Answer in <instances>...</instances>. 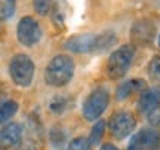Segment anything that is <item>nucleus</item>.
Returning <instances> with one entry per match:
<instances>
[{"mask_svg": "<svg viewBox=\"0 0 160 150\" xmlns=\"http://www.w3.org/2000/svg\"><path fill=\"white\" fill-rule=\"evenodd\" d=\"M104 131H105V122L104 121H98L91 129V134H89V143L91 146H98L102 140Z\"/></svg>", "mask_w": 160, "mask_h": 150, "instance_id": "17", "label": "nucleus"}, {"mask_svg": "<svg viewBox=\"0 0 160 150\" xmlns=\"http://www.w3.org/2000/svg\"><path fill=\"white\" fill-rule=\"evenodd\" d=\"M67 137H68V134L64 128L52 127L49 131V143H51L52 149L61 150L62 147H67Z\"/></svg>", "mask_w": 160, "mask_h": 150, "instance_id": "14", "label": "nucleus"}, {"mask_svg": "<svg viewBox=\"0 0 160 150\" xmlns=\"http://www.w3.org/2000/svg\"><path fill=\"white\" fill-rule=\"evenodd\" d=\"M144 89H147V82L142 79H129V80L123 82L117 89H116V98L119 101H125V100L131 98L132 95L137 92H142Z\"/></svg>", "mask_w": 160, "mask_h": 150, "instance_id": "12", "label": "nucleus"}, {"mask_svg": "<svg viewBox=\"0 0 160 150\" xmlns=\"http://www.w3.org/2000/svg\"><path fill=\"white\" fill-rule=\"evenodd\" d=\"M18 109H19V106L13 100H6L3 103H0V125L11 121L12 117L17 115Z\"/></svg>", "mask_w": 160, "mask_h": 150, "instance_id": "15", "label": "nucleus"}, {"mask_svg": "<svg viewBox=\"0 0 160 150\" xmlns=\"http://www.w3.org/2000/svg\"><path fill=\"white\" fill-rule=\"evenodd\" d=\"M36 65L34 61L25 55V54H18L12 57L9 63V75H11L12 82L21 88H27L31 85L34 79Z\"/></svg>", "mask_w": 160, "mask_h": 150, "instance_id": "3", "label": "nucleus"}, {"mask_svg": "<svg viewBox=\"0 0 160 150\" xmlns=\"http://www.w3.org/2000/svg\"><path fill=\"white\" fill-rule=\"evenodd\" d=\"M33 8L36 13H39L42 17H45L49 13L52 8V0H33Z\"/></svg>", "mask_w": 160, "mask_h": 150, "instance_id": "20", "label": "nucleus"}, {"mask_svg": "<svg viewBox=\"0 0 160 150\" xmlns=\"http://www.w3.org/2000/svg\"><path fill=\"white\" fill-rule=\"evenodd\" d=\"M68 109V98L65 95H55L49 101V110L53 115H62Z\"/></svg>", "mask_w": 160, "mask_h": 150, "instance_id": "16", "label": "nucleus"}, {"mask_svg": "<svg viewBox=\"0 0 160 150\" xmlns=\"http://www.w3.org/2000/svg\"><path fill=\"white\" fill-rule=\"evenodd\" d=\"M159 104H160V88H147L139 95L137 107L139 110V113H150Z\"/></svg>", "mask_w": 160, "mask_h": 150, "instance_id": "11", "label": "nucleus"}, {"mask_svg": "<svg viewBox=\"0 0 160 150\" xmlns=\"http://www.w3.org/2000/svg\"><path fill=\"white\" fill-rule=\"evenodd\" d=\"M156 37V24L150 19H138L131 28V39L138 46H148Z\"/></svg>", "mask_w": 160, "mask_h": 150, "instance_id": "8", "label": "nucleus"}, {"mask_svg": "<svg viewBox=\"0 0 160 150\" xmlns=\"http://www.w3.org/2000/svg\"><path fill=\"white\" fill-rule=\"evenodd\" d=\"M110 104V92L105 86H98L92 91L83 103V117L88 122L97 121Z\"/></svg>", "mask_w": 160, "mask_h": 150, "instance_id": "4", "label": "nucleus"}, {"mask_svg": "<svg viewBox=\"0 0 160 150\" xmlns=\"http://www.w3.org/2000/svg\"><path fill=\"white\" fill-rule=\"evenodd\" d=\"M22 138V127L17 122L6 123L0 129V150L13 149L21 143Z\"/></svg>", "mask_w": 160, "mask_h": 150, "instance_id": "10", "label": "nucleus"}, {"mask_svg": "<svg viewBox=\"0 0 160 150\" xmlns=\"http://www.w3.org/2000/svg\"><path fill=\"white\" fill-rule=\"evenodd\" d=\"M147 121H148L150 125L153 128H156V129L160 128V104L156 109L151 110L150 113H147Z\"/></svg>", "mask_w": 160, "mask_h": 150, "instance_id": "21", "label": "nucleus"}, {"mask_svg": "<svg viewBox=\"0 0 160 150\" xmlns=\"http://www.w3.org/2000/svg\"><path fill=\"white\" fill-rule=\"evenodd\" d=\"M160 144L159 129L153 127L141 128L135 135H132L128 144V150H151Z\"/></svg>", "mask_w": 160, "mask_h": 150, "instance_id": "7", "label": "nucleus"}, {"mask_svg": "<svg viewBox=\"0 0 160 150\" xmlns=\"http://www.w3.org/2000/svg\"><path fill=\"white\" fill-rule=\"evenodd\" d=\"M17 39L25 48L37 45L42 39V28L33 17H22L17 25Z\"/></svg>", "mask_w": 160, "mask_h": 150, "instance_id": "6", "label": "nucleus"}, {"mask_svg": "<svg viewBox=\"0 0 160 150\" xmlns=\"http://www.w3.org/2000/svg\"><path fill=\"white\" fill-rule=\"evenodd\" d=\"M135 125H137L135 116L128 110H119V111L113 113L108 121L110 134L117 140H123L129 137L132 131L135 129Z\"/></svg>", "mask_w": 160, "mask_h": 150, "instance_id": "5", "label": "nucleus"}, {"mask_svg": "<svg viewBox=\"0 0 160 150\" xmlns=\"http://www.w3.org/2000/svg\"><path fill=\"white\" fill-rule=\"evenodd\" d=\"M3 5L6 8V13H8V18H11L13 13H15V8H17V0H2Z\"/></svg>", "mask_w": 160, "mask_h": 150, "instance_id": "22", "label": "nucleus"}, {"mask_svg": "<svg viewBox=\"0 0 160 150\" xmlns=\"http://www.w3.org/2000/svg\"><path fill=\"white\" fill-rule=\"evenodd\" d=\"M18 150H37V147H36L34 143H31V141H25V143H22V144L19 146V149Z\"/></svg>", "mask_w": 160, "mask_h": 150, "instance_id": "23", "label": "nucleus"}, {"mask_svg": "<svg viewBox=\"0 0 160 150\" xmlns=\"http://www.w3.org/2000/svg\"><path fill=\"white\" fill-rule=\"evenodd\" d=\"M151 150H160V144H157V146L154 147V149H151Z\"/></svg>", "mask_w": 160, "mask_h": 150, "instance_id": "25", "label": "nucleus"}, {"mask_svg": "<svg viewBox=\"0 0 160 150\" xmlns=\"http://www.w3.org/2000/svg\"><path fill=\"white\" fill-rule=\"evenodd\" d=\"M91 149H92L91 143L85 137H79V138L71 140L67 144V147H65V150H91Z\"/></svg>", "mask_w": 160, "mask_h": 150, "instance_id": "19", "label": "nucleus"}, {"mask_svg": "<svg viewBox=\"0 0 160 150\" xmlns=\"http://www.w3.org/2000/svg\"><path fill=\"white\" fill-rule=\"evenodd\" d=\"M147 73H148V77L154 82L156 85H160V55L154 57L148 63Z\"/></svg>", "mask_w": 160, "mask_h": 150, "instance_id": "18", "label": "nucleus"}, {"mask_svg": "<svg viewBox=\"0 0 160 150\" xmlns=\"http://www.w3.org/2000/svg\"><path fill=\"white\" fill-rule=\"evenodd\" d=\"M157 43H159V46H160V34H159V40H157Z\"/></svg>", "mask_w": 160, "mask_h": 150, "instance_id": "26", "label": "nucleus"}, {"mask_svg": "<svg viewBox=\"0 0 160 150\" xmlns=\"http://www.w3.org/2000/svg\"><path fill=\"white\" fill-rule=\"evenodd\" d=\"M101 150H119L117 149V147H116V146H113V144H104L102 147H101Z\"/></svg>", "mask_w": 160, "mask_h": 150, "instance_id": "24", "label": "nucleus"}, {"mask_svg": "<svg viewBox=\"0 0 160 150\" xmlns=\"http://www.w3.org/2000/svg\"><path fill=\"white\" fill-rule=\"evenodd\" d=\"M117 36L113 30H105L102 33L97 34V48H95V54H101V52L110 51L113 45L116 43Z\"/></svg>", "mask_w": 160, "mask_h": 150, "instance_id": "13", "label": "nucleus"}, {"mask_svg": "<svg viewBox=\"0 0 160 150\" xmlns=\"http://www.w3.org/2000/svg\"><path fill=\"white\" fill-rule=\"evenodd\" d=\"M74 76V61L68 55H57L48 63L45 70V82L49 86L61 88Z\"/></svg>", "mask_w": 160, "mask_h": 150, "instance_id": "1", "label": "nucleus"}, {"mask_svg": "<svg viewBox=\"0 0 160 150\" xmlns=\"http://www.w3.org/2000/svg\"><path fill=\"white\" fill-rule=\"evenodd\" d=\"M135 52H137V48L131 43L122 45L120 48L111 52L108 61H107V76L111 80H117L126 76L135 58Z\"/></svg>", "mask_w": 160, "mask_h": 150, "instance_id": "2", "label": "nucleus"}, {"mask_svg": "<svg viewBox=\"0 0 160 150\" xmlns=\"http://www.w3.org/2000/svg\"><path fill=\"white\" fill-rule=\"evenodd\" d=\"M64 48L74 54H95L97 48V34L95 33H83L68 37Z\"/></svg>", "mask_w": 160, "mask_h": 150, "instance_id": "9", "label": "nucleus"}]
</instances>
